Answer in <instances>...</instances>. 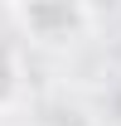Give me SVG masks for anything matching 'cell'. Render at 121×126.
<instances>
[{
    "label": "cell",
    "instance_id": "7a4b0ae2",
    "mask_svg": "<svg viewBox=\"0 0 121 126\" xmlns=\"http://www.w3.org/2000/svg\"><path fill=\"white\" fill-rule=\"evenodd\" d=\"M15 92H19V58H15V48L0 39V111L15 102Z\"/></svg>",
    "mask_w": 121,
    "mask_h": 126
},
{
    "label": "cell",
    "instance_id": "6da1fadb",
    "mask_svg": "<svg viewBox=\"0 0 121 126\" xmlns=\"http://www.w3.org/2000/svg\"><path fill=\"white\" fill-rule=\"evenodd\" d=\"M10 19L39 44H73L97 24V10L77 0H48V5H15Z\"/></svg>",
    "mask_w": 121,
    "mask_h": 126
}]
</instances>
